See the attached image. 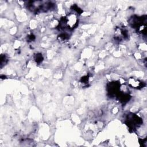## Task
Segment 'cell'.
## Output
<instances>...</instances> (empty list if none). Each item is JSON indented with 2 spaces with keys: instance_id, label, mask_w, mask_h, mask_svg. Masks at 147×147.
I'll return each mask as SVG.
<instances>
[{
  "instance_id": "2",
  "label": "cell",
  "mask_w": 147,
  "mask_h": 147,
  "mask_svg": "<svg viewBox=\"0 0 147 147\" xmlns=\"http://www.w3.org/2000/svg\"><path fill=\"white\" fill-rule=\"evenodd\" d=\"M127 122L129 127L134 128L135 126H138L141 123V119L136 115H129L127 117Z\"/></svg>"
},
{
  "instance_id": "1",
  "label": "cell",
  "mask_w": 147,
  "mask_h": 147,
  "mask_svg": "<svg viewBox=\"0 0 147 147\" xmlns=\"http://www.w3.org/2000/svg\"><path fill=\"white\" fill-rule=\"evenodd\" d=\"M78 18L76 14L71 13L61 20L60 25L61 26H66L68 29H74L78 24Z\"/></svg>"
},
{
  "instance_id": "4",
  "label": "cell",
  "mask_w": 147,
  "mask_h": 147,
  "mask_svg": "<svg viewBox=\"0 0 147 147\" xmlns=\"http://www.w3.org/2000/svg\"><path fill=\"white\" fill-rule=\"evenodd\" d=\"M36 60L37 62L39 63V62H41L42 60V57L41 55H37L36 56Z\"/></svg>"
},
{
  "instance_id": "3",
  "label": "cell",
  "mask_w": 147,
  "mask_h": 147,
  "mask_svg": "<svg viewBox=\"0 0 147 147\" xmlns=\"http://www.w3.org/2000/svg\"><path fill=\"white\" fill-rule=\"evenodd\" d=\"M129 85L134 88H140L143 87V82L135 78H130L128 80Z\"/></svg>"
}]
</instances>
